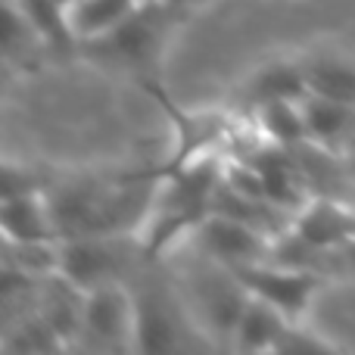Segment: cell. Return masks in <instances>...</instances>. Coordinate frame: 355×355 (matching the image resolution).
Returning <instances> with one entry per match:
<instances>
[{
    "label": "cell",
    "mask_w": 355,
    "mask_h": 355,
    "mask_svg": "<svg viewBox=\"0 0 355 355\" xmlns=\"http://www.w3.org/2000/svg\"><path fill=\"white\" fill-rule=\"evenodd\" d=\"M159 172L125 178H85L47 187L60 240L87 234H141L153 206Z\"/></svg>",
    "instance_id": "cell-1"
},
{
    "label": "cell",
    "mask_w": 355,
    "mask_h": 355,
    "mask_svg": "<svg viewBox=\"0 0 355 355\" xmlns=\"http://www.w3.org/2000/svg\"><path fill=\"white\" fill-rule=\"evenodd\" d=\"M175 6L168 0H141L135 12L110 35L91 44H81L87 56L125 72H150L159 62L166 37L172 31Z\"/></svg>",
    "instance_id": "cell-2"
},
{
    "label": "cell",
    "mask_w": 355,
    "mask_h": 355,
    "mask_svg": "<svg viewBox=\"0 0 355 355\" xmlns=\"http://www.w3.org/2000/svg\"><path fill=\"white\" fill-rule=\"evenodd\" d=\"M135 300V352H175L200 346L187 309L159 284H131Z\"/></svg>",
    "instance_id": "cell-3"
},
{
    "label": "cell",
    "mask_w": 355,
    "mask_h": 355,
    "mask_svg": "<svg viewBox=\"0 0 355 355\" xmlns=\"http://www.w3.org/2000/svg\"><path fill=\"white\" fill-rule=\"evenodd\" d=\"M237 281L246 287V293L256 300L275 306L290 321H302L315 296L321 293L324 277L315 268H300V265H284L275 259H262V262H250L231 268Z\"/></svg>",
    "instance_id": "cell-4"
},
{
    "label": "cell",
    "mask_w": 355,
    "mask_h": 355,
    "mask_svg": "<svg viewBox=\"0 0 355 355\" xmlns=\"http://www.w3.org/2000/svg\"><path fill=\"white\" fill-rule=\"evenodd\" d=\"M78 349L135 352V300L128 281L103 284L85 293Z\"/></svg>",
    "instance_id": "cell-5"
},
{
    "label": "cell",
    "mask_w": 355,
    "mask_h": 355,
    "mask_svg": "<svg viewBox=\"0 0 355 355\" xmlns=\"http://www.w3.org/2000/svg\"><path fill=\"white\" fill-rule=\"evenodd\" d=\"M125 268H128L125 234H87V237L60 240V275L85 293L103 284L125 281Z\"/></svg>",
    "instance_id": "cell-6"
},
{
    "label": "cell",
    "mask_w": 355,
    "mask_h": 355,
    "mask_svg": "<svg viewBox=\"0 0 355 355\" xmlns=\"http://www.w3.org/2000/svg\"><path fill=\"white\" fill-rule=\"evenodd\" d=\"M190 240L196 243L200 256L212 259V262L225 265V268L262 262V259L271 256V246H275V237H268V234H262L259 227L246 225L240 218L215 212V209L196 225Z\"/></svg>",
    "instance_id": "cell-7"
},
{
    "label": "cell",
    "mask_w": 355,
    "mask_h": 355,
    "mask_svg": "<svg viewBox=\"0 0 355 355\" xmlns=\"http://www.w3.org/2000/svg\"><path fill=\"white\" fill-rule=\"evenodd\" d=\"M290 231L321 256H334L355 240V206L337 196L312 193L293 212Z\"/></svg>",
    "instance_id": "cell-8"
},
{
    "label": "cell",
    "mask_w": 355,
    "mask_h": 355,
    "mask_svg": "<svg viewBox=\"0 0 355 355\" xmlns=\"http://www.w3.org/2000/svg\"><path fill=\"white\" fill-rule=\"evenodd\" d=\"M302 116H306L309 144L331 156L349 153V144L355 137V106L334 103L324 97H312L309 94L302 100Z\"/></svg>",
    "instance_id": "cell-9"
},
{
    "label": "cell",
    "mask_w": 355,
    "mask_h": 355,
    "mask_svg": "<svg viewBox=\"0 0 355 355\" xmlns=\"http://www.w3.org/2000/svg\"><path fill=\"white\" fill-rule=\"evenodd\" d=\"M306 87L312 97H324L334 103L355 106V60L334 50H315L300 56Z\"/></svg>",
    "instance_id": "cell-10"
},
{
    "label": "cell",
    "mask_w": 355,
    "mask_h": 355,
    "mask_svg": "<svg viewBox=\"0 0 355 355\" xmlns=\"http://www.w3.org/2000/svg\"><path fill=\"white\" fill-rule=\"evenodd\" d=\"M306 72H302L300 60H275L259 66L250 78L243 81V100L250 110H259L265 103H277V100H306Z\"/></svg>",
    "instance_id": "cell-11"
},
{
    "label": "cell",
    "mask_w": 355,
    "mask_h": 355,
    "mask_svg": "<svg viewBox=\"0 0 355 355\" xmlns=\"http://www.w3.org/2000/svg\"><path fill=\"white\" fill-rule=\"evenodd\" d=\"M287 327H290L287 315H281L275 306L250 296L237 324H234L231 346L240 352H275Z\"/></svg>",
    "instance_id": "cell-12"
},
{
    "label": "cell",
    "mask_w": 355,
    "mask_h": 355,
    "mask_svg": "<svg viewBox=\"0 0 355 355\" xmlns=\"http://www.w3.org/2000/svg\"><path fill=\"white\" fill-rule=\"evenodd\" d=\"M141 6V0H75L69 6V28L75 44H91L110 35Z\"/></svg>",
    "instance_id": "cell-13"
},
{
    "label": "cell",
    "mask_w": 355,
    "mask_h": 355,
    "mask_svg": "<svg viewBox=\"0 0 355 355\" xmlns=\"http://www.w3.org/2000/svg\"><path fill=\"white\" fill-rule=\"evenodd\" d=\"M252 128L262 135L265 144H275L284 150H300L309 144L306 116H302V100H277L252 110Z\"/></svg>",
    "instance_id": "cell-14"
},
{
    "label": "cell",
    "mask_w": 355,
    "mask_h": 355,
    "mask_svg": "<svg viewBox=\"0 0 355 355\" xmlns=\"http://www.w3.org/2000/svg\"><path fill=\"white\" fill-rule=\"evenodd\" d=\"M22 16L31 22V28L41 35V41L50 50H72L78 47L69 28V16L56 0H16Z\"/></svg>",
    "instance_id": "cell-15"
},
{
    "label": "cell",
    "mask_w": 355,
    "mask_h": 355,
    "mask_svg": "<svg viewBox=\"0 0 355 355\" xmlns=\"http://www.w3.org/2000/svg\"><path fill=\"white\" fill-rule=\"evenodd\" d=\"M37 47H47V44L31 28L28 19L22 16L16 0H3V53H6V60L25 62V56H35Z\"/></svg>",
    "instance_id": "cell-16"
},
{
    "label": "cell",
    "mask_w": 355,
    "mask_h": 355,
    "mask_svg": "<svg viewBox=\"0 0 355 355\" xmlns=\"http://www.w3.org/2000/svg\"><path fill=\"white\" fill-rule=\"evenodd\" d=\"M327 349H337V346L327 343V340L318 337L315 331H309L302 321H290V327L284 331L275 352H327Z\"/></svg>",
    "instance_id": "cell-17"
},
{
    "label": "cell",
    "mask_w": 355,
    "mask_h": 355,
    "mask_svg": "<svg viewBox=\"0 0 355 355\" xmlns=\"http://www.w3.org/2000/svg\"><path fill=\"white\" fill-rule=\"evenodd\" d=\"M334 262H340L355 277V240H352V243H346L340 252H334Z\"/></svg>",
    "instance_id": "cell-18"
},
{
    "label": "cell",
    "mask_w": 355,
    "mask_h": 355,
    "mask_svg": "<svg viewBox=\"0 0 355 355\" xmlns=\"http://www.w3.org/2000/svg\"><path fill=\"white\" fill-rule=\"evenodd\" d=\"M172 6H190V3H196V0H168Z\"/></svg>",
    "instance_id": "cell-19"
},
{
    "label": "cell",
    "mask_w": 355,
    "mask_h": 355,
    "mask_svg": "<svg viewBox=\"0 0 355 355\" xmlns=\"http://www.w3.org/2000/svg\"><path fill=\"white\" fill-rule=\"evenodd\" d=\"M56 3H60V6H62V10H66V16H69V6H72V3H75V0H56Z\"/></svg>",
    "instance_id": "cell-20"
},
{
    "label": "cell",
    "mask_w": 355,
    "mask_h": 355,
    "mask_svg": "<svg viewBox=\"0 0 355 355\" xmlns=\"http://www.w3.org/2000/svg\"><path fill=\"white\" fill-rule=\"evenodd\" d=\"M349 156L355 159V137H352V144H349Z\"/></svg>",
    "instance_id": "cell-21"
}]
</instances>
